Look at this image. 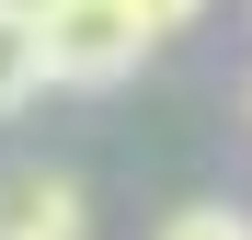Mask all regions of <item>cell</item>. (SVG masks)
<instances>
[{
	"instance_id": "cell-4",
	"label": "cell",
	"mask_w": 252,
	"mask_h": 240,
	"mask_svg": "<svg viewBox=\"0 0 252 240\" xmlns=\"http://www.w3.org/2000/svg\"><path fill=\"white\" fill-rule=\"evenodd\" d=\"M160 240H252L241 206H184V217H160Z\"/></svg>"
},
{
	"instance_id": "cell-3",
	"label": "cell",
	"mask_w": 252,
	"mask_h": 240,
	"mask_svg": "<svg viewBox=\"0 0 252 240\" xmlns=\"http://www.w3.org/2000/svg\"><path fill=\"white\" fill-rule=\"evenodd\" d=\"M34 92H46V57H34V23L0 12V114H23Z\"/></svg>"
},
{
	"instance_id": "cell-1",
	"label": "cell",
	"mask_w": 252,
	"mask_h": 240,
	"mask_svg": "<svg viewBox=\"0 0 252 240\" xmlns=\"http://www.w3.org/2000/svg\"><path fill=\"white\" fill-rule=\"evenodd\" d=\"M34 57H46L58 92H115V80L149 57V23H138V0H58V12L34 23Z\"/></svg>"
},
{
	"instance_id": "cell-5",
	"label": "cell",
	"mask_w": 252,
	"mask_h": 240,
	"mask_svg": "<svg viewBox=\"0 0 252 240\" xmlns=\"http://www.w3.org/2000/svg\"><path fill=\"white\" fill-rule=\"evenodd\" d=\"M138 23H149V46H160V34H184V23H206V0H138Z\"/></svg>"
},
{
	"instance_id": "cell-6",
	"label": "cell",
	"mask_w": 252,
	"mask_h": 240,
	"mask_svg": "<svg viewBox=\"0 0 252 240\" xmlns=\"http://www.w3.org/2000/svg\"><path fill=\"white\" fill-rule=\"evenodd\" d=\"M0 12H23V23H46V12H58V0H0Z\"/></svg>"
},
{
	"instance_id": "cell-2",
	"label": "cell",
	"mask_w": 252,
	"mask_h": 240,
	"mask_svg": "<svg viewBox=\"0 0 252 240\" xmlns=\"http://www.w3.org/2000/svg\"><path fill=\"white\" fill-rule=\"evenodd\" d=\"M92 206H80L69 172H0V240H80Z\"/></svg>"
}]
</instances>
